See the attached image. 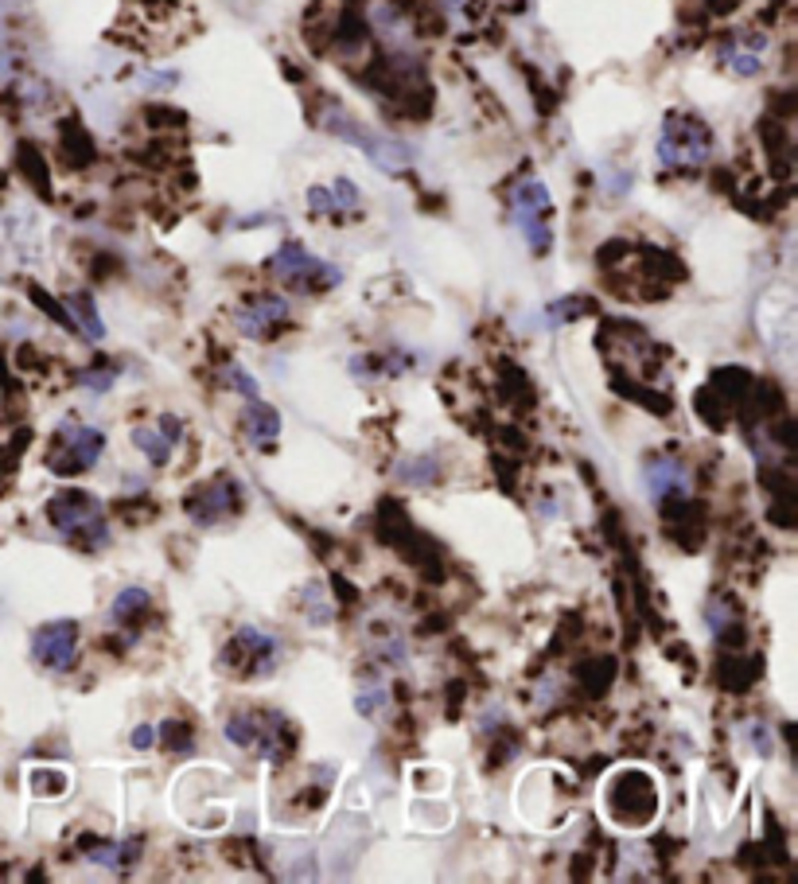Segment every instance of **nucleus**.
Wrapping results in <instances>:
<instances>
[{"instance_id": "b1692460", "label": "nucleus", "mask_w": 798, "mask_h": 884, "mask_svg": "<svg viewBox=\"0 0 798 884\" xmlns=\"http://www.w3.org/2000/svg\"><path fill=\"white\" fill-rule=\"evenodd\" d=\"M308 206H312V215H319V219H327V215H335V211H339L331 188H312L308 191Z\"/></svg>"}, {"instance_id": "6e6552de", "label": "nucleus", "mask_w": 798, "mask_h": 884, "mask_svg": "<svg viewBox=\"0 0 798 884\" xmlns=\"http://www.w3.org/2000/svg\"><path fill=\"white\" fill-rule=\"evenodd\" d=\"M324 130H327V133H335V137L351 141V145H359L362 153L370 156V164H378L382 172H402L405 164H409V153H405V148L397 145V141L378 137V133L362 130L359 121H355L351 113L339 110V105H331V110L324 113Z\"/></svg>"}, {"instance_id": "f03ea898", "label": "nucleus", "mask_w": 798, "mask_h": 884, "mask_svg": "<svg viewBox=\"0 0 798 884\" xmlns=\"http://www.w3.org/2000/svg\"><path fill=\"white\" fill-rule=\"evenodd\" d=\"M226 740L238 748L258 752L261 760H284L296 748L292 729L277 709H261V705H241L226 717Z\"/></svg>"}, {"instance_id": "6ab92c4d", "label": "nucleus", "mask_w": 798, "mask_h": 884, "mask_svg": "<svg viewBox=\"0 0 798 884\" xmlns=\"http://www.w3.org/2000/svg\"><path fill=\"white\" fill-rule=\"evenodd\" d=\"M137 858V846L133 841H98L87 850V861L98 869H125Z\"/></svg>"}, {"instance_id": "423d86ee", "label": "nucleus", "mask_w": 798, "mask_h": 884, "mask_svg": "<svg viewBox=\"0 0 798 884\" xmlns=\"http://www.w3.org/2000/svg\"><path fill=\"white\" fill-rule=\"evenodd\" d=\"M515 226L533 254H546L553 246V199L550 188L533 176L515 183Z\"/></svg>"}, {"instance_id": "f257e3e1", "label": "nucleus", "mask_w": 798, "mask_h": 884, "mask_svg": "<svg viewBox=\"0 0 798 884\" xmlns=\"http://www.w3.org/2000/svg\"><path fill=\"white\" fill-rule=\"evenodd\" d=\"M47 523L78 550H102L110 541V518H105V507L90 491L67 488L52 495L47 499Z\"/></svg>"}, {"instance_id": "412c9836", "label": "nucleus", "mask_w": 798, "mask_h": 884, "mask_svg": "<svg viewBox=\"0 0 798 884\" xmlns=\"http://www.w3.org/2000/svg\"><path fill=\"white\" fill-rule=\"evenodd\" d=\"M160 737H164V748H168V752H176V756H183V752H191V748H195V732H191L188 721H164Z\"/></svg>"}, {"instance_id": "9d476101", "label": "nucleus", "mask_w": 798, "mask_h": 884, "mask_svg": "<svg viewBox=\"0 0 798 884\" xmlns=\"http://www.w3.org/2000/svg\"><path fill=\"white\" fill-rule=\"evenodd\" d=\"M78 651H82V627H78V619H52V624L35 627L32 659L47 674H67L78 662Z\"/></svg>"}, {"instance_id": "4468645a", "label": "nucleus", "mask_w": 798, "mask_h": 884, "mask_svg": "<svg viewBox=\"0 0 798 884\" xmlns=\"http://www.w3.org/2000/svg\"><path fill=\"white\" fill-rule=\"evenodd\" d=\"M764 52H767V35H732L729 44L721 47V63L740 78H752L764 70Z\"/></svg>"}, {"instance_id": "f8f14e48", "label": "nucleus", "mask_w": 798, "mask_h": 884, "mask_svg": "<svg viewBox=\"0 0 798 884\" xmlns=\"http://www.w3.org/2000/svg\"><path fill=\"white\" fill-rule=\"evenodd\" d=\"M643 480H647V488H651V499L659 503L662 511L674 507V503H686V499H694V495H689L694 488H689L686 465H682V460H674V456H654V460H647Z\"/></svg>"}, {"instance_id": "0eeeda50", "label": "nucleus", "mask_w": 798, "mask_h": 884, "mask_svg": "<svg viewBox=\"0 0 798 884\" xmlns=\"http://www.w3.org/2000/svg\"><path fill=\"white\" fill-rule=\"evenodd\" d=\"M269 273L301 292H324L339 284V269L319 261L316 254H308L301 242H284L273 258H269Z\"/></svg>"}, {"instance_id": "ddd939ff", "label": "nucleus", "mask_w": 798, "mask_h": 884, "mask_svg": "<svg viewBox=\"0 0 798 884\" xmlns=\"http://www.w3.org/2000/svg\"><path fill=\"white\" fill-rule=\"evenodd\" d=\"M292 304L284 296H254L249 304H241L234 312V327H238L246 339H269L281 324H289Z\"/></svg>"}, {"instance_id": "f3484780", "label": "nucleus", "mask_w": 798, "mask_h": 884, "mask_svg": "<svg viewBox=\"0 0 798 884\" xmlns=\"http://www.w3.org/2000/svg\"><path fill=\"white\" fill-rule=\"evenodd\" d=\"M705 627H709V636L717 639V644H729V639L740 631V604H737V596L712 593L709 604H705Z\"/></svg>"}, {"instance_id": "7ed1b4c3", "label": "nucleus", "mask_w": 798, "mask_h": 884, "mask_svg": "<svg viewBox=\"0 0 798 884\" xmlns=\"http://www.w3.org/2000/svg\"><path fill=\"white\" fill-rule=\"evenodd\" d=\"M281 662V639L261 631V627H238L231 636V644L218 654V667L238 682H258L269 679Z\"/></svg>"}, {"instance_id": "2eb2a0df", "label": "nucleus", "mask_w": 798, "mask_h": 884, "mask_svg": "<svg viewBox=\"0 0 798 884\" xmlns=\"http://www.w3.org/2000/svg\"><path fill=\"white\" fill-rule=\"evenodd\" d=\"M241 437L249 440L254 448H273L277 437H281V413L273 405H266L261 398L246 402V413H241Z\"/></svg>"}, {"instance_id": "39448f33", "label": "nucleus", "mask_w": 798, "mask_h": 884, "mask_svg": "<svg viewBox=\"0 0 798 884\" xmlns=\"http://www.w3.org/2000/svg\"><path fill=\"white\" fill-rule=\"evenodd\" d=\"M105 448V437L94 425H78V421H63L47 448V468L55 475H78L90 472L98 465V456Z\"/></svg>"}, {"instance_id": "393cba45", "label": "nucleus", "mask_w": 798, "mask_h": 884, "mask_svg": "<svg viewBox=\"0 0 798 884\" xmlns=\"http://www.w3.org/2000/svg\"><path fill=\"white\" fill-rule=\"evenodd\" d=\"M153 745H156L153 725H141V729H133V748H153Z\"/></svg>"}, {"instance_id": "20e7f679", "label": "nucleus", "mask_w": 798, "mask_h": 884, "mask_svg": "<svg viewBox=\"0 0 798 884\" xmlns=\"http://www.w3.org/2000/svg\"><path fill=\"white\" fill-rule=\"evenodd\" d=\"M712 156V133L705 121L689 113H670L659 133V160L662 168H701Z\"/></svg>"}, {"instance_id": "5701e85b", "label": "nucleus", "mask_w": 798, "mask_h": 884, "mask_svg": "<svg viewBox=\"0 0 798 884\" xmlns=\"http://www.w3.org/2000/svg\"><path fill=\"white\" fill-rule=\"evenodd\" d=\"M226 387H231V390H238V394L246 398V402H254V398H261L258 382H254V378L246 374V367H238V362H231V367H226Z\"/></svg>"}, {"instance_id": "a211bd4d", "label": "nucleus", "mask_w": 798, "mask_h": 884, "mask_svg": "<svg viewBox=\"0 0 798 884\" xmlns=\"http://www.w3.org/2000/svg\"><path fill=\"white\" fill-rule=\"evenodd\" d=\"M67 316H70V324L82 327V335H87V339H94V344L105 335V324H102V316H98V304H94V296H90V292H70V296H67Z\"/></svg>"}, {"instance_id": "1a4fd4ad", "label": "nucleus", "mask_w": 798, "mask_h": 884, "mask_svg": "<svg viewBox=\"0 0 798 884\" xmlns=\"http://www.w3.org/2000/svg\"><path fill=\"white\" fill-rule=\"evenodd\" d=\"M654 803H659V791H654L651 775H643L639 768H623V772L608 783V810L616 823H623V826L651 823Z\"/></svg>"}, {"instance_id": "aec40b11", "label": "nucleus", "mask_w": 798, "mask_h": 884, "mask_svg": "<svg viewBox=\"0 0 798 884\" xmlns=\"http://www.w3.org/2000/svg\"><path fill=\"white\" fill-rule=\"evenodd\" d=\"M133 445L141 448V452H145V460L148 465H156V468H164L168 465V460H172V440L164 437L160 429H153V425H137V429H133Z\"/></svg>"}, {"instance_id": "9b49d317", "label": "nucleus", "mask_w": 798, "mask_h": 884, "mask_svg": "<svg viewBox=\"0 0 798 884\" xmlns=\"http://www.w3.org/2000/svg\"><path fill=\"white\" fill-rule=\"evenodd\" d=\"M241 507V483L234 475H215L211 483L191 491L188 499V515L199 526H218L223 518H231Z\"/></svg>"}, {"instance_id": "4be33fe9", "label": "nucleus", "mask_w": 798, "mask_h": 884, "mask_svg": "<svg viewBox=\"0 0 798 884\" xmlns=\"http://www.w3.org/2000/svg\"><path fill=\"white\" fill-rule=\"evenodd\" d=\"M78 378H82V387H90L94 394H105V390L113 387V378H117V367H113V362H94V367L82 370Z\"/></svg>"}, {"instance_id": "dca6fc26", "label": "nucleus", "mask_w": 798, "mask_h": 884, "mask_svg": "<svg viewBox=\"0 0 798 884\" xmlns=\"http://www.w3.org/2000/svg\"><path fill=\"white\" fill-rule=\"evenodd\" d=\"M153 608V596L148 589L141 584H130V589H121L110 604V624L121 627V631H130V639H137V631L145 627V612Z\"/></svg>"}]
</instances>
